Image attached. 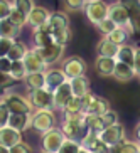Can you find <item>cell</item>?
I'll return each mask as SVG.
<instances>
[{"label":"cell","instance_id":"6da1fadb","mask_svg":"<svg viewBox=\"0 0 140 153\" xmlns=\"http://www.w3.org/2000/svg\"><path fill=\"white\" fill-rule=\"evenodd\" d=\"M56 126L54 109H34L31 114V130L37 133H46Z\"/></svg>","mask_w":140,"mask_h":153},{"label":"cell","instance_id":"7a4b0ae2","mask_svg":"<svg viewBox=\"0 0 140 153\" xmlns=\"http://www.w3.org/2000/svg\"><path fill=\"white\" fill-rule=\"evenodd\" d=\"M0 99L5 103V106L9 108L10 113H25V114H32V111H34L29 98H25V96H22V94L5 91Z\"/></svg>","mask_w":140,"mask_h":153},{"label":"cell","instance_id":"3957f363","mask_svg":"<svg viewBox=\"0 0 140 153\" xmlns=\"http://www.w3.org/2000/svg\"><path fill=\"white\" fill-rule=\"evenodd\" d=\"M66 140L63 130L54 126L51 128L49 131L42 133V138H41V146H42V152L46 153H58V150L61 148L63 141Z\"/></svg>","mask_w":140,"mask_h":153},{"label":"cell","instance_id":"277c9868","mask_svg":"<svg viewBox=\"0 0 140 153\" xmlns=\"http://www.w3.org/2000/svg\"><path fill=\"white\" fill-rule=\"evenodd\" d=\"M98 136L110 150H113L117 145H120L125 140V128L120 123H115V125H110L106 128H103L98 133Z\"/></svg>","mask_w":140,"mask_h":153},{"label":"cell","instance_id":"5b68a950","mask_svg":"<svg viewBox=\"0 0 140 153\" xmlns=\"http://www.w3.org/2000/svg\"><path fill=\"white\" fill-rule=\"evenodd\" d=\"M61 69H63V72L66 74L68 79H74V77L85 76L88 66H86L83 57H79V56H69V57H66L63 61Z\"/></svg>","mask_w":140,"mask_h":153},{"label":"cell","instance_id":"8992f818","mask_svg":"<svg viewBox=\"0 0 140 153\" xmlns=\"http://www.w3.org/2000/svg\"><path fill=\"white\" fill-rule=\"evenodd\" d=\"M36 52L41 56V59L46 62V66H54L58 64L61 59H63V54H64V45L58 44V42H52V44L46 45V47H34Z\"/></svg>","mask_w":140,"mask_h":153},{"label":"cell","instance_id":"52a82bcc","mask_svg":"<svg viewBox=\"0 0 140 153\" xmlns=\"http://www.w3.org/2000/svg\"><path fill=\"white\" fill-rule=\"evenodd\" d=\"M83 12H85L86 19L93 25H96L103 19L108 17V4L106 2H86Z\"/></svg>","mask_w":140,"mask_h":153},{"label":"cell","instance_id":"ba28073f","mask_svg":"<svg viewBox=\"0 0 140 153\" xmlns=\"http://www.w3.org/2000/svg\"><path fill=\"white\" fill-rule=\"evenodd\" d=\"M27 98L34 109H52V93L46 88L29 91Z\"/></svg>","mask_w":140,"mask_h":153},{"label":"cell","instance_id":"9c48e42d","mask_svg":"<svg viewBox=\"0 0 140 153\" xmlns=\"http://www.w3.org/2000/svg\"><path fill=\"white\" fill-rule=\"evenodd\" d=\"M71 98H73V91H71V84H69V79H68L66 82H63L59 88H56L52 91V109L54 111H63Z\"/></svg>","mask_w":140,"mask_h":153},{"label":"cell","instance_id":"30bf717a","mask_svg":"<svg viewBox=\"0 0 140 153\" xmlns=\"http://www.w3.org/2000/svg\"><path fill=\"white\" fill-rule=\"evenodd\" d=\"M125 5L130 20V32L140 37V0H118Z\"/></svg>","mask_w":140,"mask_h":153},{"label":"cell","instance_id":"8fae6325","mask_svg":"<svg viewBox=\"0 0 140 153\" xmlns=\"http://www.w3.org/2000/svg\"><path fill=\"white\" fill-rule=\"evenodd\" d=\"M108 17L112 19L117 27H127L130 30V20H128V12L122 2H115L108 5ZM132 34V32H130Z\"/></svg>","mask_w":140,"mask_h":153},{"label":"cell","instance_id":"7c38bea8","mask_svg":"<svg viewBox=\"0 0 140 153\" xmlns=\"http://www.w3.org/2000/svg\"><path fill=\"white\" fill-rule=\"evenodd\" d=\"M66 81H68V77L61 68H47L44 71V88L49 89L51 93Z\"/></svg>","mask_w":140,"mask_h":153},{"label":"cell","instance_id":"4fadbf2b","mask_svg":"<svg viewBox=\"0 0 140 153\" xmlns=\"http://www.w3.org/2000/svg\"><path fill=\"white\" fill-rule=\"evenodd\" d=\"M51 14H52V12H49V9L41 7V5H36V7L31 10V14L27 15V25H31L32 29L42 27V25H46V24L49 22Z\"/></svg>","mask_w":140,"mask_h":153},{"label":"cell","instance_id":"5bb4252c","mask_svg":"<svg viewBox=\"0 0 140 153\" xmlns=\"http://www.w3.org/2000/svg\"><path fill=\"white\" fill-rule=\"evenodd\" d=\"M22 62H24V66H25L27 74L29 72H44L46 69H47L46 62L41 59V56L36 52V49H29L27 54L24 56Z\"/></svg>","mask_w":140,"mask_h":153},{"label":"cell","instance_id":"9a60e30c","mask_svg":"<svg viewBox=\"0 0 140 153\" xmlns=\"http://www.w3.org/2000/svg\"><path fill=\"white\" fill-rule=\"evenodd\" d=\"M113 79L118 82H130L132 79H135L137 74H135V69H133V66H130V64H125V62H120V61H117V64H115V71H113Z\"/></svg>","mask_w":140,"mask_h":153},{"label":"cell","instance_id":"2e32d148","mask_svg":"<svg viewBox=\"0 0 140 153\" xmlns=\"http://www.w3.org/2000/svg\"><path fill=\"white\" fill-rule=\"evenodd\" d=\"M22 141V133L14 130L12 126H2L0 128V145H4L7 148H12L14 145Z\"/></svg>","mask_w":140,"mask_h":153},{"label":"cell","instance_id":"e0dca14e","mask_svg":"<svg viewBox=\"0 0 140 153\" xmlns=\"http://www.w3.org/2000/svg\"><path fill=\"white\" fill-rule=\"evenodd\" d=\"M115 64H117V59H115V57L98 56V57L95 59V71L98 72L100 76L110 77V76H113V71H115Z\"/></svg>","mask_w":140,"mask_h":153},{"label":"cell","instance_id":"ac0fdd59","mask_svg":"<svg viewBox=\"0 0 140 153\" xmlns=\"http://www.w3.org/2000/svg\"><path fill=\"white\" fill-rule=\"evenodd\" d=\"M32 39H34V47H46L54 42L52 39V34H51L47 24L42 25V27H36L32 29Z\"/></svg>","mask_w":140,"mask_h":153},{"label":"cell","instance_id":"d6986e66","mask_svg":"<svg viewBox=\"0 0 140 153\" xmlns=\"http://www.w3.org/2000/svg\"><path fill=\"white\" fill-rule=\"evenodd\" d=\"M112 109V104H110V101L106 98H103V96H96L93 98V101L90 103V106L86 108L85 114H98V116H101V114H105L106 111H110Z\"/></svg>","mask_w":140,"mask_h":153},{"label":"cell","instance_id":"ffe728a7","mask_svg":"<svg viewBox=\"0 0 140 153\" xmlns=\"http://www.w3.org/2000/svg\"><path fill=\"white\" fill-rule=\"evenodd\" d=\"M7 125L12 126L14 130L24 133L25 130L31 128V114H25V113H10Z\"/></svg>","mask_w":140,"mask_h":153},{"label":"cell","instance_id":"44dd1931","mask_svg":"<svg viewBox=\"0 0 140 153\" xmlns=\"http://www.w3.org/2000/svg\"><path fill=\"white\" fill-rule=\"evenodd\" d=\"M69 84H71L73 96H76V98H83V96H86L88 93H91L90 79L86 76H79V77H74V79H69Z\"/></svg>","mask_w":140,"mask_h":153},{"label":"cell","instance_id":"7402d4cb","mask_svg":"<svg viewBox=\"0 0 140 153\" xmlns=\"http://www.w3.org/2000/svg\"><path fill=\"white\" fill-rule=\"evenodd\" d=\"M47 27H49L51 34L58 30H63V29L69 27V19L64 12H52L51 14V19L47 22Z\"/></svg>","mask_w":140,"mask_h":153},{"label":"cell","instance_id":"603a6c76","mask_svg":"<svg viewBox=\"0 0 140 153\" xmlns=\"http://www.w3.org/2000/svg\"><path fill=\"white\" fill-rule=\"evenodd\" d=\"M118 49L120 45H117L115 42H112L108 37H101L96 45V51H98V56H106V57H117L118 54Z\"/></svg>","mask_w":140,"mask_h":153},{"label":"cell","instance_id":"cb8c5ba5","mask_svg":"<svg viewBox=\"0 0 140 153\" xmlns=\"http://www.w3.org/2000/svg\"><path fill=\"white\" fill-rule=\"evenodd\" d=\"M24 84L29 91H36L44 88V72H29L24 77Z\"/></svg>","mask_w":140,"mask_h":153},{"label":"cell","instance_id":"d4e9b609","mask_svg":"<svg viewBox=\"0 0 140 153\" xmlns=\"http://www.w3.org/2000/svg\"><path fill=\"white\" fill-rule=\"evenodd\" d=\"M19 34H20V29L14 22H10L9 19L0 20V37H4V39H17Z\"/></svg>","mask_w":140,"mask_h":153},{"label":"cell","instance_id":"484cf974","mask_svg":"<svg viewBox=\"0 0 140 153\" xmlns=\"http://www.w3.org/2000/svg\"><path fill=\"white\" fill-rule=\"evenodd\" d=\"M105 37H108L110 41L115 42L117 45H123V44H127L128 37H130V30L127 27H115L108 36H105Z\"/></svg>","mask_w":140,"mask_h":153},{"label":"cell","instance_id":"4316f807","mask_svg":"<svg viewBox=\"0 0 140 153\" xmlns=\"http://www.w3.org/2000/svg\"><path fill=\"white\" fill-rule=\"evenodd\" d=\"M133 56H135V47L130 44H123L120 45V49H118V54H117V61L120 62H125V64H130L133 66Z\"/></svg>","mask_w":140,"mask_h":153},{"label":"cell","instance_id":"83f0119b","mask_svg":"<svg viewBox=\"0 0 140 153\" xmlns=\"http://www.w3.org/2000/svg\"><path fill=\"white\" fill-rule=\"evenodd\" d=\"M29 47L24 42L20 41H14V44H12V47H10L9 54H7V57L10 59V61H22L24 56L27 54Z\"/></svg>","mask_w":140,"mask_h":153},{"label":"cell","instance_id":"f1b7e54d","mask_svg":"<svg viewBox=\"0 0 140 153\" xmlns=\"http://www.w3.org/2000/svg\"><path fill=\"white\" fill-rule=\"evenodd\" d=\"M115 153H140V145L137 141H128V140H123L120 145L115 146Z\"/></svg>","mask_w":140,"mask_h":153},{"label":"cell","instance_id":"f546056e","mask_svg":"<svg viewBox=\"0 0 140 153\" xmlns=\"http://www.w3.org/2000/svg\"><path fill=\"white\" fill-rule=\"evenodd\" d=\"M9 74L15 81H24V77L27 76V71H25V66L22 61H12V68H10Z\"/></svg>","mask_w":140,"mask_h":153},{"label":"cell","instance_id":"4dcf8cb0","mask_svg":"<svg viewBox=\"0 0 140 153\" xmlns=\"http://www.w3.org/2000/svg\"><path fill=\"white\" fill-rule=\"evenodd\" d=\"M9 20L10 22H14L19 29H22L27 25V15L20 12L19 9H15L14 5H12V10H10V15H9Z\"/></svg>","mask_w":140,"mask_h":153},{"label":"cell","instance_id":"1f68e13d","mask_svg":"<svg viewBox=\"0 0 140 153\" xmlns=\"http://www.w3.org/2000/svg\"><path fill=\"white\" fill-rule=\"evenodd\" d=\"M86 128H88V130H91V131L100 133V131L105 128L101 116H98V114H86Z\"/></svg>","mask_w":140,"mask_h":153},{"label":"cell","instance_id":"d6a6232c","mask_svg":"<svg viewBox=\"0 0 140 153\" xmlns=\"http://www.w3.org/2000/svg\"><path fill=\"white\" fill-rule=\"evenodd\" d=\"M71 37H73V30H71V27H66V29H63V30L52 32V39H54V42H58V44L64 45V47H66V45L69 44Z\"/></svg>","mask_w":140,"mask_h":153},{"label":"cell","instance_id":"836d02e7","mask_svg":"<svg viewBox=\"0 0 140 153\" xmlns=\"http://www.w3.org/2000/svg\"><path fill=\"white\" fill-rule=\"evenodd\" d=\"M79 150H81V145H79V141L66 138V140L63 141V145H61V148L58 150V153H79Z\"/></svg>","mask_w":140,"mask_h":153},{"label":"cell","instance_id":"e575fe53","mask_svg":"<svg viewBox=\"0 0 140 153\" xmlns=\"http://www.w3.org/2000/svg\"><path fill=\"white\" fill-rule=\"evenodd\" d=\"M64 114H76V113H83V106H81V98L73 96L69 99V103L66 104V108L63 109Z\"/></svg>","mask_w":140,"mask_h":153},{"label":"cell","instance_id":"d590c367","mask_svg":"<svg viewBox=\"0 0 140 153\" xmlns=\"http://www.w3.org/2000/svg\"><path fill=\"white\" fill-rule=\"evenodd\" d=\"M66 12H81L88 0H61Z\"/></svg>","mask_w":140,"mask_h":153},{"label":"cell","instance_id":"8d00e7d4","mask_svg":"<svg viewBox=\"0 0 140 153\" xmlns=\"http://www.w3.org/2000/svg\"><path fill=\"white\" fill-rule=\"evenodd\" d=\"M95 27L98 29V32L101 34V36H108V34H110V32H112L115 27H117V25H115V22H113L110 17H106V19H103L101 22L96 24Z\"/></svg>","mask_w":140,"mask_h":153},{"label":"cell","instance_id":"74e56055","mask_svg":"<svg viewBox=\"0 0 140 153\" xmlns=\"http://www.w3.org/2000/svg\"><path fill=\"white\" fill-rule=\"evenodd\" d=\"M12 5L15 9H19L20 12H24L25 15L31 14V10L36 7L34 5V0H12Z\"/></svg>","mask_w":140,"mask_h":153},{"label":"cell","instance_id":"f35d334b","mask_svg":"<svg viewBox=\"0 0 140 153\" xmlns=\"http://www.w3.org/2000/svg\"><path fill=\"white\" fill-rule=\"evenodd\" d=\"M17 84L14 77L10 76V74H5V72H0V91H9L10 88H14Z\"/></svg>","mask_w":140,"mask_h":153},{"label":"cell","instance_id":"ab89813d","mask_svg":"<svg viewBox=\"0 0 140 153\" xmlns=\"http://www.w3.org/2000/svg\"><path fill=\"white\" fill-rule=\"evenodd\" d=\"M101 120H103L105 128L110 126V125H115V123H118V113L113 111V109H110V111H106L105 114H101Z\"/></svg>","mask_w":140,"mask_h":153},{"label":"cell","instance_id":"60d3db41","mask_svg":"<svg viewBox=\"0 0 140 153\" xmlns=\"http://www.w3.org/2000/svg\"><path fill=\"white\" fill-rule=\"evenodd\" d=\"M12 10V0H0V20L9 19Z\"/></svg>","mask_w":140,"mask_h":153},{"label":"cell","instance_id":"b9f144b4","mask_svg":"<svg viewBox=\"0 0 140 153\" xmlns=\"http://www.w3.org/2000/svg\"><path fill=\"white\" fill-rule=\"evenodd\" d=\"M9 116H10L9 108H7L5 103L0 99V128H2V126H7V123H9Z\"/></svg>","mask_w":140,"mask_h":153},{"label":"cell","instance_id":"7bdbcfd3","mask_svg":"<svg viewBox=\"0 0 140 153\" xmlns=\"http://www.w3.org/2000/svg\"><path fill=\"white\" fill-rule=\"evenodd\" d=\"M15 39H4V37H0V56H7L9 54L10 47L14 44Z\"/></svg>","mask_w":140,"mask_h":153},{"label":"cell","instance_id":"ee69618b","mask_svg":"<svg viewBox=\"0 0 140 153\" xmlns=\"http://www.w3.org/2000/svg\"><path fill=\"white\" fill-rule=\"evenodd\" d=\"M10 153H32V148H31V145L20 141V143L14 145V146L10 148Z\"/></svg>","mask_w":140,"mask_h":153},{"label":"cell","instance_id":"f6af8a7d","mask_svg":"<svg viewBox=\"0 0 140 153\" xmlns=\"http://www.w3.org/2000/svg\"><path fill=\"white\" fill-rule=\"evenodd\" d=\"M10 68H12V61H10L7 56H0V72H5L9 74Z\"/></svg>","mask_w":140,"mask_h":153},{"label":"cell","instance_id":"bcb514c9","mask_svg":"<svg viewBox=\"0 0 140 153\" xmlns=\"http://www.w3.org/2000/svg\"><path fill=\"white\" fill-rule=\"evenodd\" d=\"M133 69H135L137 76H140V47H135V56H133Z\"/></svg>","mask_w":140,"mask_h":153},{"label":"cell","instance_id":"7dc6e473","mask_svg":"<svg viewBox=\"0 0 140 153\" xmlns=\"http://www.w3.org/2000/svg\"><path fill=\"white\" fill-rule=\"evenodd\" d=\"M133 133H135V140H137V143L140 145V121L137 123V126H135V130H133Z\"/></svg>","mask_w":140,"mask_h":153},{"label":"cell","instance_id":"c3c4849f","mask_svg":"<svg viewBox=\"0 0 140 153\" xmlns=\"http://www.w3.org/2000/svg\"><path fill=\"white\" fill-rule=\"evenodd\" d=\"M0 153H10V148L4 146V145H0Z\"/></svg>","mask_w":140,"mask_h":153},{"label":"cell","instance_id":"681fc988","mask_svg":"<svg viewBox=\"0 0 140 153\" xmlns=\"http://www.w3.org/2000/svg\"><path fill=\"white\" fill-rule=\"evenodd\" d=\"M79 153H90V152H88V150H85V148H81V150H79Z\"/></svg>","mask_w":140,"mask_h":153},{"label":"cell","instance_id":"f907efd6","mask_svg":"<svg viewBox=\"0 0 140 153\" xmlns=\"http://www.w3.org/2000/svg\"><path fill=\"white\" fill-rule=\"evenodd\" d=\"M88 2H106V0H88Z\"/></svg>","mask_w":140,"mask_h":153},{"label":"cell","instance_id":"816d5d0a","mask_svg":"<svg viewBox=\"0 0 140 153\" xmlns=\"http://www.w3.org/2000/svg\"><path fill=\"white\" fill-rule=\"evenodd\" d=\"M0 96H2V91H0Z\"/></svg>","mask_w":140,"mask_h":153},{"label":"cell","instance_id":"f5cc1de1","mask_svg":"<svg viewBox=\"0 0 140 153\" xmlns=\"http://www.w3.org/2000/svg\"><path fill=\"white\" fill-rule=\"evenodd\" d=\"M41 153H46V152H41Z\"/></svg>","mask_w":140,"mask_h":153}]
</instances>
